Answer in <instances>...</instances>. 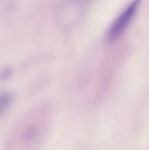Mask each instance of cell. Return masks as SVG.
<instances>
[{"label":"cell","mask_w":149,"mask_h":150,"mask_svg":"<svg viewBox=\"0 0 149 150\" xmlns=\"http://www.w3.org/2000/svg\"><path fill=\"white\" fill-rule=\"evenodd\" d=\"M50 120L49 106L34 107L16 125L8 140L7 150H37L47 135Z\"/></svg>","instance_id":"1"},{"label":"cell","mask_w":149,"mask_h":150,"mask_svg":"<svg viewBox=\"0 0 149 150\" xmlns=\"http://www.w3.org/2000/svg\"><path fill=\"white\" fill-rule=\"evenodd\" d=\"M141 2L142 0H132L127 7L117 16V18H114L105 34V37L108 41H117L124 35L139 10Z\"/></svg>","instance_id":"2"},{"label":"cell","mask_w":149,"mask_h":150,"mask_svg":"<svg viewBox=\"0 0 149 150\" xmlns=\"http://www.w3.org/2000/svg\"><path fill=\"white\" fill-rule=\"evenodd\" d=\"M90 2L91 0H66V4L68 5V7H71L73 9L76 8V16H81L83 13V10Z\"/></svg>","instance_id":"3"}]
</instances>
